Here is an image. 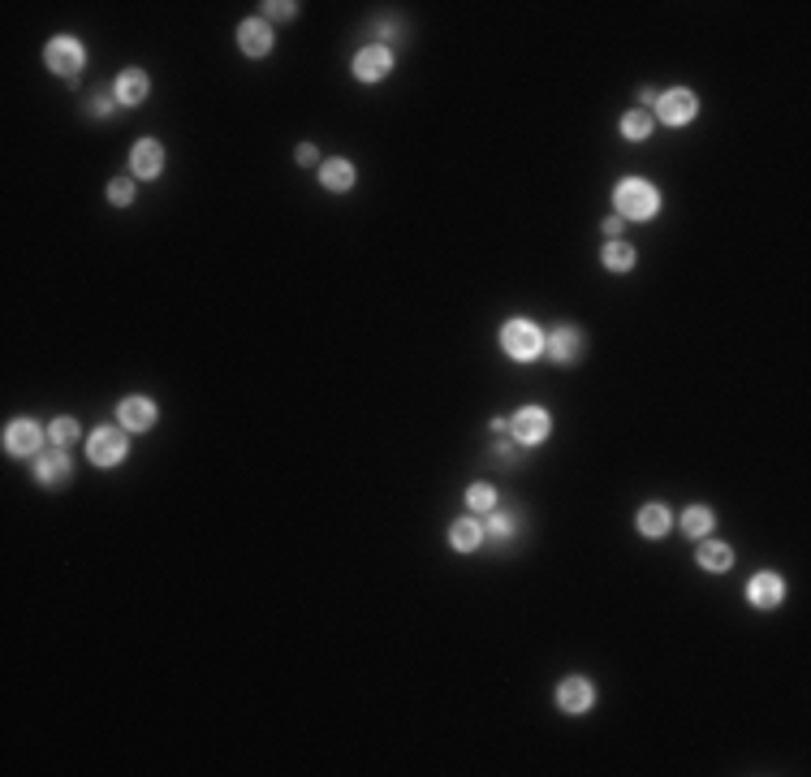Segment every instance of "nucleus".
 <instances>
[{"label":"nucleus","instance_id":"1","mask_svg":"<svg viewBox=\"0 0 811 777\" xmlns=\"http://www.w3.org/2000/svg\"><path fill=\"white\" fill-rule=\"evenodd\" d=\"M665 208V195L661 186L648 182V177H622V182L613 186V212L622 216V221H656Z\"/></svg>","mask_w":811,"mask_h":777},{"label":"nucleus","instance_id":"2","mask_svg":"<svg viewBox=\"0 0 811 777\" xmlns=\"http://www.w3.org/2000/svg\"><path fill=\"white\" fill-rule=\"evenodd\" d=\"M497 342H501L505 359L518 363V367L544 359V329L535 320H527V316H510V320H505L501 333H497Z\"/></svg>","mask_w":811,"mask_h":777},{"label":"nucleus","instance_id":"3","mask_svg":"<svg viewBox=\"0 0 811 777\" xmlns=\"http://www.w3.org/2000/svg\"><path fill=\"white\" fill-rule=\"evenodd\" d=\"M130 458V432L121 424H104L87 436V462L100 471H113Z\"/></svg>","mask_w":811,"mask_h":777},{"label":"nucleus","instance_id":"4","mask_svg":"<svg viewBox=\"0 0 811 777\" xmlns=\"http://www.w3.org/2000/svg\"><path fill=\"white\" fill-rule=\"evenodd\" d=\"M695 117H699V95H695L691 87H669V91H656L652 121H661V126H669V130H686Z\"/></svg>","mask_w":811,"mask_h":777},{"label":"nucleus","instance_id":"5","mask_svg":"<svg viewBox=\"0 0 811 777\" xmlns=\"http://www.w3.org/2000/svg\"><path fill=\"white\" fill-rule=\"evenodd\" d=\"M44 65L65 83H74V78L87 70V48H82L78 35H52L44 44Z\"/></svg>","mask_w":811,"mask_h":777},{"label":"nucleus","instance_id":"6","mask_svg":"<svg viewBox=\"0 0 811 777\" xmlns=\"http://www.w3.org/2000/svg\"><path fill=\"white\" fill-rule=\"evenodd\" d=\"M44 441H48V428H39V419H31V415L9 419L5 436H0V445H5L9 458H39L44 454Z\"/></svg>","mask_w":811,"mask_h":777},{"label":"nucleus","instance_id":"7","mask_svg":"<svg viewBox=\"0 0 811 777\" xmlns=\"http://www.w3.org/2000/svg\"><path fill=\"white\" fill-rule=\"evenodd\" d=\"M587 354V333L574 324H557L553 333H544V359L557 367H579Z\"/></svg>","mask_w":811,"mask_h":777},{"label":"nucleus","instance_id":"8","mask_svg":"<svg viewBox=\"0 0 811 777\" xmlns=\"http://www.w3.org/2000/svg\"><path fill=\"white\" fill-rule=\"evenodd\" d=\"M393 65H397V52H393V48H384V44H363L359 52H354V61H350V74H354V83L376 87V83H384V78L393 74Z\"/></svg>","mask_w":811,"mask_h":777},{"label":"nucleus","instance_id":"9","mask_svg":"<svg viewBox=\"0 0 811 777\" xmlns=\"http://www.w3.org/2000/svg\"><path fill=\"white\" fill-rule=\"evenodd\" d=\"M510 436L522 445V449H531V445H544L548 436H553V411L548 406H518L514 419H510Z\"/></svg>","mask_w":811,"mask_h":777},{"label":"nucleus","instance_id":"10","mask_svg":"<svg viewBox=\"0 0 811 777\" xmlns=\"http://www.w3.org/2000/svg\"><path fill=\"white\" fill-rule=\"evenodd\" d=\"M31 475H35L39 488H48V493H61V488L74 480V458H70V449H48V454H39V458L31 462Z\"/></svg>","mask_w":811,"mask_h":777},{"label":"nucleus","instance_id":"11","mask_svg":"<svg viewBox=\"0 0 811 777\" xmlns=\"http://www.w3.org/2000/svg\"><path fill=\"white\" fill-rule=\"evenodd\" d=\"M553 700H557V708L566 717H587L591 708H596V683L583 678V674H570V678H561V683H557Z\"/></svg>","mask_w":811,"mask_h":777},{"label":"nucleus","instance_id":"12","mask_svg":"<svg viewBox=\"0 0 811 777\" xmlns=\"http://www.w3.org/2000/svg\"><path fill=\"white\" fill-rule=\"evenodd\" d=\"M742 592H747V605L760 609V613H773V609L786 605V579H781L777 570H755Z\"/></svg>","mask_w":811,"mask_h":777},{"label":"nucleus","instance_id":"13","mask_svg":"<svg viewBox=\"0 0 811 777\" xmlns=\"http://www.w3.org/2000/svg\"><path fill=\"white\" fill-rule=\"evenodd\" d=\"M164 165H169V152H164V143L151 139V134H143V139L130 147V177L134 182H156L164 173Z\"/></svg>","mask_w":811,"mask_h":777},{"label":"nucleus","instance_id":"14","mask_svg":"<svg viewBox=\"0 0 811 777\" xmlns=\"http://www.w3.org/2000/svg\"><path fill=\"white\" fill-rule=\"evenodd\" d=\"M156 419H160V406L151 402V398H143V393H130V398L117 402V424L126 428L130 436L151 432V428H156Z\"/></svg>","mask_w":811,"mask_h":777},{"label":"nucleus","instance_id":"15","mask_svg":"<svg viewBox=\"0 0 811 777\" xmlns=\"http://www.w3.org/2000/svg\"><path fill=\"white\" fill-rule=\"evenodd\" d=\"M238 48L251 61L272 57V48H277V31H272V22L268 18H242L238 22Z\"/></svg>","mask_w":811,"mask_h":777},{"label":"nucleus","instance_id":"16","mask_svg":"<svg viewBox=\"0 0 811 777\" xmlns=\"http://www.w3.org/2000/svg\"><path fill=\"white\" fill-rule=\"evenodd\" d=\"M449 549L453 553H479L488 549V531H484V514H462L449 523Z\"/></svg>","mask_w":811,"mask_h":777},{"label":"nucleus","instance_id":"17","mask_svg":"<svg viewBox=\"0 0 811 777\" xmlns=\"http://www.w3.org/2000/svg\"><path fill=\"white\" fill-rule=\"evenodd\" d=\"M695 562L704 575H730L734 570V549L725 540L717 536H704V540H695Z\"/></svg>","mask_w":811,"mask_h":777},{"label":"nucleus","instance_id":"18","mask_svg":"<svg viewBox=\"0 0 811 777\" xmlns=\"http://www.w3.org/2000/svg\"><path fill=\"white\" fill-rule=\"evenodd\" d=\"M147 91H151V78H147V70H139V65H126V70L113 78V95H117L121 108H139L147 100Z\"/></svg>","mask_w":811,"mask_h":777},{"label":"nucleus","instance_id":"19","mask_svg":"<svg viewBox=\"0 0 811 777\" xmlns=\"http://www.w3.org/2000/svg\"><path fill=\"white\" fill-rule=\"evenodd\" d=\"M354 182H359V169H354V160L346 156H333L320 165V186L328 190V195H350Z\"/></svg>","mask_w":811,"mask_h":777},{"label":"nucleus","instance_id":"20","mask_svg":"<svg viewBox=\"0 0 811 777\" xmlns=\"http://www.w3.org/2000/svg\"><path fill=\"white\" fill-rule=\"evenodd\" d=\"M484 531H488V549L492 553H501V549H510L514 544V536H518V514H510V510H488L484 514Z\"/></svg>","mask_w":811,"mask_h":777},{"label":"nucleus","instance_id":"21","mask_svg":"<svg viewBox=\"0 0 811 777\" xmlns=\"http://www.w3.org/2000/svg\"><path fill=\"white\" fill-rule=\"evenodd\" d=\"M635 531L643 540H665L669 531H673V510L661 506V501H652V506H639L635 514Z\"/></svg>","mask_w":811,"mask_h":777},{"label":"nucleus","instance_id":"22","mask_svg":"<svg viewBox=\"0 0 811 777\" xmlns=\"http://www.w3.org/2000/svg\"><path fill=\"white\" fill-rule=\"evenodd\" d=\"M600 264H604V272H630L639 264V251L630 247L626 238H609L604 242V251H600Z\"/></svg>","mask_w":811,"mask_h":777},{"label":"nucleus","instance_id":"23","mask_svg":"<svg viewBox=\"0 0 811 777\" xmlns=\"http://www.w3.org/2000/svg\"><path fill=\"white\" fill-rule=\"evenodd\" d=\"M673 527H682L686 540H704V536H712V527H717V514H712L708 506H686L682 523H673Z\"/></svg>","mask_w":811,"mask_h":777},{"label":"nucleus","instance_id":"24","mask_svg":"<svg viewBox=\"0 0 811 777\" xmlns=\"http://www.w3.org/2000/svg\"><path fill=\"white\" fill-rule=\"evenodd\" d=\"M656 130L652 113H643V108H630V113H622V121H617V134H622L626 143H648Z\"/></svg>","mask_w":811,"mask_h":777},{"label":"nucleus","instance_id":"25","mask_svg":"<svg viewBox=\"0 0 811 777\" xmlns=\"http://www.w3.org/2000/svg\"><path fill=\"white\" fill-rule=\"evenodd\" d=\"M74 441H82V424H78V419L74 415H57V419H52V424H48V445L52 449H70Z\"/></svg>","mask_w":811,"mask_h":777},{"label":"nucleus","instance_id":"26","mask_svg":"<svg viewBox=\"0 0 811 777\" xmlns=\"http://www.w3.org/2000/svg\"><path fill=\"white\" fill-rule=\"evenodd\" d=\"M466 510H471V514L497 510V488H492L488 480H475L471 488H466Z\"/></svg>","mask_w":811,"mask_h":777},{"label":"nucleus","instance_id":"27","mask_svg":"<svg viewBox=\"0 0 811 777\" xmlns=\"http://www.w3.org/2000/svg\"><path fill=\"white\" fill-rule=\"evenodd\" d=\"M134 199H139V186L130 182V173H126V177H113V182H108V203H113V208H130Z\"/></svg>","mask_w":811,"mask_h":777},{"label":"nucleus","instance_id":"28","mask_svg":"<svg viewBox=\"0 0 811 777\" xmlns=\"http://www.w3.org/2000/svg\"><path fill=\"white\" fill-rule=\"evenodd\" d=\"M264 13L259 18H268V22H294L298 18V5L294 0H268V5H259Z\"/></svg>","mask_w":811,"mask_h":777},{"label":"nucleus","instance_id":"29","mask_svg":"<svg viewBox=\"0 0 811 777\" xmlns=\"http://www.w3.org/2000/svg\"><path fill=\"white\" fill-rule=\"evenodd\" d=\"M113 108H121L113 91H100V95H91V113H95V117H113Z\"/></svg>","mask_w":811,"mask_h":777},{"label":"nucleus","instance_id":"30","mask_svg":"<svg viewBox=\"0 0 811 777\" xmlns=\"http://www.w3.org/2000/svg\"><path fill=\"white\" fill-rule=\"evenodd\" d=\"M294 160H298L302 169H311V165H324V160H320V152H315V143H298V147H294Z\"/></svg>","mask_w":811,"mask_h":777},{"label":"nucleus","instance_id":"31","mask_svg":"<svg viewBox=\"0 0 811 777\" xmlns=\"http://www.w3.org/2000/svg\"><path fill=\"white\" fill-rule=\"evenodd\" d=\"M622 229H626V221H622L617 212H609V216L600 221V234H604V238H622Z\"/></svg>","mask_w":811,"mask_h":777},{"label":"nucleus","instance_id":"32","mask_svg":"<svg viewBox=\"0 0 811 777\" xmlns=\"http://www.w3.org/2000/svg\"><path fill=\"white\" fill-rule=\"evenodd\" d=\"M492 454H497L501 462H518V441L510 445V441H497V445H492Z\"/></svg>","mask_w":811,"mask_h":777},{"label":"nucleus","instance_id":"33","mask_svg":"<svg viewBox=\"0 0 811 777\" xmlns=\"http://www.w3.org/2000/svg\"><path fill=\"white\" fill-rule=\"evenodd\" d=\"M635 100H639V108H643V113H652V104H656V91H652V87H639V95H635Z\"/></svg>","mask_w":811,"mask_h":777},{"label":"nucleus","instance_id":"34","mask_svg":"<svg viewBox=\"0 0 811 777\" xmlns=\"http://www.w3.org/2000/svg\"><path fill=\"white\" fill-rule=\"evenodd\" d=\"M492 432H497V436H501V432H510V419L497 415V419H492Z\"/></svg>","mask_w":811,"mask_h":777}]
</instances>
